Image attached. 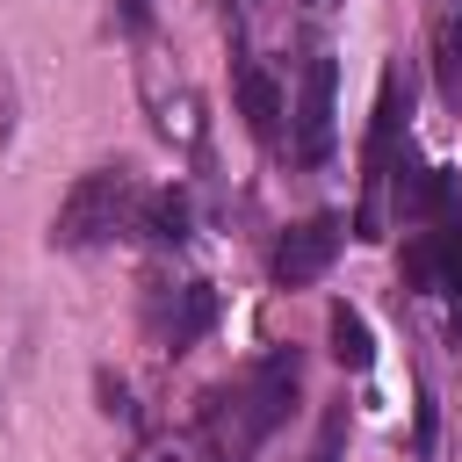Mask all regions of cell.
<instances>
[{"mask_svg":"<svg viewBox=\"0 0 462 462\" xmlns=\"http://www.w3.org/2000/svg\"><path fill=\"white\" fill-rule=\"evenodd\" d=\"M137 209H144V195H137L130 166H94V173H79L72 195L58 202V217H51V245H65V253L108 245L116 231L137 224Z\"/></svg>","mask_w":462,"mask_h":462,"instance_id":"obj_1","label":"cell"},{"mask_svg":"<svg viewBox=\"0 0 462 462\" xmlns=\"http://www.w3.org/2000/svg\"><path fill=\"white\" fill-rule=\"evenodd\" d=\"M289 404H296V354L282 346V354H267V361L245 375V390H238V455L260 448V440L289 419Z\"/></svg>","mask_w":462,"mask_h":462,"instance_id":"obj_2","label":"cell"},{"mask_svg":"<svg viewBox=\"0 0 462 462\" xmlns=\"http://www.w3.org/2000/svg\"><path fill=\"white\" fill-rule=\"evenodd\" d=\"M339 245H346V224H339L332 209H318V217H303V224H289V231H282V245H274L267 274H274L282 289H303V282H318V274L339 260Z\"/></svg>","mask_w":462,"mask_h":462,"instance_id":"obj_3","label":"cell"},{"mask_svg":"<svg viewBox=\"0 0 462 462\" xmlns=\"http://www.w3.org/2000/svg\"><path fill=\"white\" fill-rule=\"evenodd\" d=\"M325 152H332V58H310L303 101H296V159L318 166Z\"/></svg>","mask_w":462,"mask_h":462,"instance_id":"obj_4","label":"cell"},{"mask_svg":"<svg viewBox=\"0 0 462 462\" xmlns=\"http://www.w3.org/2000/svg\"><path fill=\"white\" fill-rule=\"evenodd\" d=\"M209 318H217V289H209V282H180V289H173V310L159 318L166 354H188V346L209 332Z\"/></svg>","mask_w":462,"mask_h":462,"instance_id":"obj_5","label":"cell"},{"mask_svg":"<svg viewBox=\"0 0 462 462\" xmlns=\"http://www.w3.org/2000/svg\"><path fill=\"white\" fill-rule=\"evenodd\" d=\"M238 116H245V130L260 144H274V130H282V87H274L267 65H238Z\"/></svg>","mask_w":462,"mask_h":462,"instance_id":"obj_6","label":"cell"},{"mask_svg":"<svg viewBox=\"0 0 462 462\" xmlns=\"http://www.w3.org/2000/svg\"><path fill=\"white\" fill-rule=\"evenodd\" d=\"M325 339H332V361H339V368H354V375H368V368H375V332H368V318H361L354 303H332Z\"/></svg>","mask_w":462,"mask_h":462,"instance_id":"obj_7","label":"cell"},{"mask_svg":"<svg viewBox=\"0 0 462 462\" xmlns=\"http://www.w3.org/2000/svg\"><path fill=\"white\" fill-rule=\"evenodd\" d=\"M397 123H404V101H397V72H383V94H375V130H368V188H383V173H390V152H397Z\"/></svg>","mask_w":462,"mask_h":462,"instance_id":"obj_8","label":"cell"},{"mask_svg":"<svg viewBox=\"0 0 462 462\" xmlns=\"http://www.w3.org/2000/svg\"><path fill=\"white\" fill-rule=\"evenodd\" d=\"M137 217H144V231H152L159 245H180V238H188V195H180V188L144 195V209H137Z\"/></svg>","mask_w":462,"mask_h":462,"instance_id":"obj_9","label":"cell"},{"mask_svg":"<svg viewBox=\"0 0 462 462\" xmlns=\"http://www.w3.org/2000/svg\"><path fill=\"white\" fill-rule=\"evenodd\" d=\"M339 426H346V404L325 411V433H318V455H310V462H339Z\"/></svg>","mask_w":462,"mask_h":462,"instance_id":"obj_10","label":"cell"},{"mask_svg":"<svg viewBox=\"0 0 462 462\" xmlns=\"http://www.w3.org/2000/svg\"><path fill=\"white\" fill-rule=\"evenodd\" d=\"M7 108H14V101H7V72H0V137L14 130V116H7Z\"/></svg>","mask_w":462,"mask_h":462,"instance_id":"obj_11","label":"cell"},{"mask_svg":"<svg viewBox=\"0 0 462 462\" xmlns=\"http://www.w3.org/2000/svg\"><path fill=\"white\" fill-rule=\"evenodd\" d=\"M455 339H462V310H455Z\"/></svg>","mask_w":462,"mask_h":462,"instance_id":"obj_12","label":"cell"}]
</instances>
